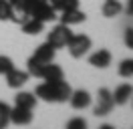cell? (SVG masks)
Instances as JSON below:
<instances>
[{"label": "cell", "instance_id": "6da1fadb", "mask_svg": "<svg viewBox=\"0 0 133 129\" xmlns=\"http://www.w3.org/2000/svg\"><path fill=\"white\" fill-rule=\"evenodd\" d=\"M26 12L32 16V18H38L42 22H50L58 18L57 10L49 4V0H28L26 2Z\"/></svg>", "mask_w": 133, "mask_h": 129}, {"label": "cell", "instance_id": "7a4b0ae2", "mask_svg": "<svg viewBox=\"0 0 133 129\" xmlns=\"http://www.w3.org/2000/svg\"><path fill=\"white\" fill-rule=\"evenodd\" d=\"M66 48H69L71 56L81 59L83 55L89 53V48H91V38H89L87 34H73V36L69 38V42H66Z\"/></svg>", "mask_w": 133, "mask_h": 129}, {"label": "cell", "instance_id": "3957f363", "mask_svg": "<svg viewBox=\"0 0 133 129\" xmlns=\"http://www.w3.org/2000/svg\"><path fill=\"white\" fill-rule=\"evenodd\" d=\"M71 36H73V32H71V28H69L66 24H57V26L49 32L46 42L55 48H63V47H66V42H69Z\"/></svg>", "mask_w": 133, "mask_h": 129}, {"label": "cell", "instance_id": "277c9868", "mask_svg": "<svg viewBox=\"0 0 133 129\" xmlns=\"http://www.w3.org/2000/svg\"><path fill=\"white\" fill-rule=\"evenodd\" d=\"M97 99H99V101H97V105H95V115H97V117H105V115H107L109 111H111V109H113V95H111V91H109V89H99V95H97Z\"/></svg>", "mask_w": 133, "mask_h": 129}, {"label": "cell", "instance_id": "5b68a950", "mask_svg": "<svg viewBox=\"0 0 133 129\" xmlns=\"http://www.w3.org/2000/svg\"><path fill=\"white\" fill-rule=\"evenodd\" d=\"M50 85H52V97H55V103H65V101H69V97H71V93H73V89H71V85H69L65 79L58 81V83H50Z\"/></svg>", "mask_w": 133, "mask_h": 129}, {"label": "cell", "instance_id": "8992f818", "mask_svg": "<svg viewBox=\"0 0 133 129\" xmlns=\"http://www.w3.org/2000/svg\"><path fill=\"white\" fill-rule=\"evenodd\" d=\"M4 77H6V85H8L10 89H18V87H22V85H24L26 81H28V77H30V75H28L26 71L10 69V71L6 73Z\"/></svg>", "mask_w": 133, "mask_h": 129}, {"label": "cell", "instance_id": "52a82bcc", "mask_svg": "<svg viewBox=\"0 0 133 129\" xmlns=\"http://www.w3.org/2000/svg\"><path fill=\"white\" fill-rule=\"evenodd\" d=\"M8 119L14 125H28L32 121V113H30V109H24V107H14V109H10Z\"/></svg>", "mask_w": 133, "mask_h": 129}, {"label": "cell", "instance_id": "ba28073f", "mask_svg": "<svg viewBox=\"0 0 133 129\" xmlns=\"http://www.w3.org/2000/svg\"><path fill=\"white\" fill-rule=\"evenodd\" d=\"M55 50H57L55 47H50L49 42H44V44H41V47H36L32 59L38 61V63H42V64H49V63L55 61Z\"/></svg>", "mask_w": 133, "mask_h": 129}, {"label": "cell", "instance_id": "9c48e42d", "mask_svg": "<svg viewBox=\"0 0 133 129\" xmlns=\"http://www.w3.org/2000/svg\"><path fill=\"white\" fill-rule=\"evenodd\" d=\"M41 79H44L46 83H58V81L65 79V75H63V69L58 67V64H44V69H42L41 73Z\"/></svg>", "mask_w": 133, "mask_h": 129}, {"label": "cell", "instance_id": "30bf717a", "mask_svg": "<svg viewBox=\"0 0 133 129\" xmlns=\"http://www.w3.org/2000/svg\"><path fill=\"white\" fill-rule=\"evenodd\" d=\"M69 101L73 105V109H85V107L91 105V95H89V91L79 89V91H73V93H71Z\"/></svg>", "mask_w": 133, "mask_h": 129}, {"label": "cell", "instance_id": "8fae6325", "mask_svg": "<svg viewBox=\"0 0 133 129\" xmlns=\"http://www.w3.org/2000/svg\"><path fill=\"white\" fill-rule=\"evenodd\" d=\"M89 64L97 67V69H107L109 64H111V53H109L107 48H99L97 53H93L89 56Z\"/></svg>", "mask_w": 133, "mask_h": 129}, {"label": "cell", "instance_id": "7c38bea8", "mask_svg": "<svg viewBox=\"0 0 133 129\" xmlns=\"http://www.w3.org/2000/svg\"><path fill=\"white\" fill-rule=\"evenodd\" d=\"M111 95H113V103L115 105H125L133 95V87L127 85V83H123V85H119V87L115 89V93H111Z\"/></svg>", "mask_w": 133, "mask_h": 129}, {"label": "cell", "instance_id": "4fadbf2b", "mask_svg": "<svg viewBox=\"0 0 133 129\" xmlns=\"http://www.w3.org/2000/svg\"><path fill=\"white\" fill-rule=\"evenodd\" d=\"M85 18H87V14H85V12H81L79 8L65 10V12H63V16H61L63 24H66V26H71V24H81V22H85Z\"/></svg>", "mask_w": 133, "mask_h": 129}, {"label": "cell", "instance_id": "5bb4252c", "mask_svg": "<svg viewBox=\"0 0 133 129\" xmlns=\"http://www.w3.org/2000/svg\"><path fill=\"white\" fill-rule=\"evenodd\" d=\"M14 105H16V107H24V109H30V111H32L34 107H36V97H34L32 93L20 91V93H16V97H14Z\"/></svg>", "mask_w": 133, "mask_h": 129}, {"label": "cell", "instance_id": "9a60e30c", "mask_svg": "<svg viewBox=\"0 0 133 129\" xmlns=\"http://www.w3.org/2000/svg\"><path fill=\"white\" fill-rule=\"evenodd\" d=\"M20 28H22V32H26V34H41L42 28H44V22H42V20H38V18L28 16L24 22L20 24Z\"/></svg>", "mask_w": 133, "mask_h": 129}, {"label": "cell", "instance_id": "2e32d148", "mask_svg": "<svg viewBox=\"0 0 133 129\" xmlns=\"http://www.w3.org/2000/svg\"><path fill=\"white\" fill-rule=\"evenodd\" d=\"M121 10H123V6L119 0H105V4H103V16H107V18L117 16Z\"/></svg>", "mask_w": 133, "mask_h": 129}, {"label": "cell", "instance_id": "e0dca14e", "mask_svg": "<svg viewBox=\"0 0 133 129\" xmlns=\"http://www.w3.org/2000/svg\"><path fill=\"white\" fill-rule=\"evenodd\" d=\"M42 69H44V64L38 63V61H34L32 56L28 59V75H32V77H41Z\"/></svg>", "mask_w": 133, "mask_h": 129}, {"label": "cell", "instance_id": "ac0fdd59", "mask_svg": "<svg viewBox=\"0 0 133 129\" xmlns=\"http://www.w3.org/2000/svg\"><path fill=\"white\" fill-rule=\"evenodd\" d=\"M119 75L121 77H131L133 75V59H125L119 64Z\"/></svg>", "mask_w": 133, "mask_h": 129}, {"label": "cell", "instance_id": "d6986e66", "mask_svg": "<svg viewBox=\"0 0 133 129\" xmlns=\"http://www.w3.org/2000/svg\"><path fill=\"white\" fill-rule=\"evenodd\" d=\"M12 10H14V8L10 6L8 0H0V20H10Z\"/></svg>", "mask_w": 133, "mask_h": 129}, {"label": "cell", "instance_id": "ffe728a7", "mask_svg": "<svg viewBox=\"0 0 133 129\" xmlns=\"http://www.w3.org/2000/svg\"><path fill=\"white\" fill-rule=\"evenodd\" d=\"M10 69H14V63H12V59L6 55H0V75H6Z\"/></svg>", "mask_w": 133, "mask_h": 129}, {"label": "cell", "instance_id": "44dd1931", "mask_svg": "<svg viewBox=\"0 0 133 129\" xmlns=\"http://www.w3.org/2000/svg\"><path fill=\"white\" fill-rule=\"evenodd\" d=\"M66 127L69 129H85L87 127V121L81 119V117H77V119H71L69 123H66Z\"/></svg>", "mask_w": 133, "mask_h": 129}, {"label": "cell", "instance_id": "7402d4cb", "mask_svg": "<svg viewBox=\"0 0 133 129\" xmlns=\"http://www.w3.org/2000/svg\"><path fill=\"white\" fill-rule=\"evenodd\" d=\"M123 40H125V44H127V48L133 50V28H127V30H125Z\"/></svg>", "mask_w": 133, "mask_h": 129}, {"label": "cell", "instance_id": "603a6c76", "mask_svg": "<svg viewBox=\"0 0 133 129\" xmlns=\"http://www.w3.org/2000/svg\"><path fill=\"white\" fill-rule=\"evenodd\" d=\"M8 2H10L12 8H24L26 10V2H28V0H8Z\"/></svg>", "mask_w": 133, "mask_h": 129}, {"label": "cell", "instance_id": "cb8c5ba5", "mask_svg": "<svg viewBox=\"0 0 133 129\" xmlns=\"http://www.w3.org/2000/svg\"><path fill=\"white\" fill-rule=\"evenodd\" d=\"M8 113H10V107L4 101H0V115H8Z\"/></svg>", "mask_w": 133, "mask_h": 129}, {"label": "cell", "instance_id": "d4e9b609", "mask_svg": "<svg viewBox=\"0 0 133 129\" xmlns=\"http://www.w3.org/2000/svg\"><path fill=\"white\" fill-rule=\"evenodd\" d=\"M10 123V119H8V115H0V129H4L6 125Z\"/></svg>", "mask_w": 133, "mask_h": 129}, {"label": "cell", "instance_id": "484cf974", "mask_svg": "<svg viewBox=\"0 0 133 129\" xmlns=\"http://www.w3.org/2000/svg\"><path fill=\"white\" fill-rule=\"evenodd\" d=\"M127 12H129V14H133V0H129V2H127Z\"/></svg>", "mask_w": 133, "mask_h": 129}]
</instances>
